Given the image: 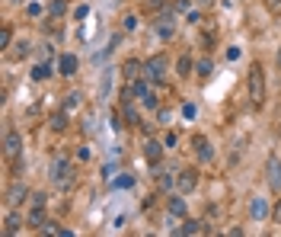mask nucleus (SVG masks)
<instances>
[{
	"label": "nucleus",
	"mask_w": 281,
	"mask_h": 237,
	"mask_svg": "<svg viewBox=\"0 0 281 237\" xmlns=\"http://www.w3.org/2000/svg\"><path fill=\"white\" fill-rule=\"evenodd\" d=\"M246 93H249V103L256 106V109L265 103V74H262L259 64H252L249 77H246Z\"/></svg>",
	"instance_id": "obj_1"
},
{
	"label": "nucleus",
	"mask_w": 281,
	"mask_h": 237,
	"mask_svg": "<svg viewBox=\"0 0 281 237\" xmlns=\"http://www.w3.org/2000/svg\"><path fill=\"white\" fill-rule=\"evenodd\" d=\"M52 183L58 189H70V186H74V163H70L67 157H55V163H52Z\"/></svg>",
	"instance_id": "obj_2"
},
{
	"label": "nucleus",
	"mask_w": 281,
	"mask_h": 237,
	"mask_svg": "<svg viewBox=\"0 0 281 237\" xmlns=\"http://www.w3.org/2000/svg\"><path fill=\"white\" fill-rule=\"evenodd\" d=\"M166 67H169V58H166V55H154L150 61L144 64V80L160 84V80H166Z\"/></svg>",
	"instance_id": "obj_3"
},
{
	"label": "nucleus",
	"mask_w": 281,
	"mask_h": 237,
	"mask_svg": "<svg viewBox=\"0 0 281 237\" xmlns=\"http://www.w3.org/2000/svg\"><path fill=\"white\" fill-rule=\"evenodd\" d=\"M265 183L272 193H281V157L272 154V157L265 160Z\"/></svg>",
	"instance_id": "obj_4"
},
{
	"label": "nucleus",
	"mask_w": 281,
	"mask_h": 237,
	"mask_svg": "<svg viewBox=\"0 0 281 237\" xmlns=\"http://www.w3.org/2000/svg\"><path fill=\"white\" fill-rule=\"evenodd\" d=\"M19 154H22V138L16 128H7L4 132V157L7 160H19Z\"/></svg>",
	"instance_id": "obj_5"
},
{
	"label": "nucleus",
	"mask_w": 281,
	"mask_h": 237,
	"mask_svg": "<svg viewBox=\"0 0 281 237\" xmlns=\"http://www.w3.org/2000/svg\"><path fill=\"white\" fill-rule=\"evenodd\" d=\"M26 196H29V189L22 186L19 180H16V183H10V186H7V193H4V202H7V208H16V205H22V202H26Z\"/></svg>",
	"instance_id": "obj_6"
},
{
	"label": "nucleus",
	"mask_w": 281,
	"mask_h": 237,
	"mask_svg": "<svg viewBox=\"0 0 281 237\" xmlns=\"http://www.w3.org/2000/svg\"><path fill=\"white\" fill-rule=\"evenodd\" d=\"M192 151H195V157H198L201 163H211L214 160V148H211V141H208L205 135H195L192 138Z\"/></svg>",
	"instance_id": "obj_7"
},
{
	"label": "nucleus",
	"mask_w": 281,
	"mask_h": 237,
	"mask_svg": "<svg viewBox=\"0 0 281 237\" xmlns=\"http://www.w3.org/2000/svg\"><path fill=\"white\" fill-rule=\"evenodd\" d=\"M195 186H198V170H195V167L179 170V176H176V189H179V193L186 196V193H192Z\"/></svg>",
	"instance_id": "obj_8"
},
{
	"label": "nucleus",
	"mask_w": 281,
	"mask_h": 237,
	"mask_svg": "<svg viewBox=\"0 0 281 237\" xmlns=\"http://www.w3.org/2000/svg\"><path fill=\"white\" fill-rule=\"evenodd\" d=\"M249 215H252V221H265L268 215H272V208H268V202H265V199L252 196V199H249Z\"/></svg>",
	"instance_id": "obj_9"
},
{
	"label": "nucleus",
	"mask_w": 281,
	"mask_h": 237,
	"mask_svg": "<svg viewBox=\"0 0 281 237\" xmlns=\"http://www.w3.org/2000/svg\"><path fill=\"white\" fill-rule=\"evenodd\" d=\"M77 67H80V61H77V55H61L58 58V74H64V77H74L77 74Z\"/></svg>",
	"instance_id": "obj_10"
},
{
	"label": "nucleus",
	"mask_w": 281,
	"mask_h": 237,
	"mask_svg": "<svg viewBox=\"0 0 281 237\" xmlns=\"http://www.w3.org/2000/svg\"><path fill=\"white\" fill-rule=\"evenodd\" d=\"M121 74H125L128 84H134V80H141V77H144V64H141V61H134V58H128V61L121 64Z\"/></svg>",
	"instance_id": "obj_11"
},
{
	"label": "nucleus",
	"mask_w": 281,
	"mask_h": 237,
	"mask_svg": "<svg viewBox=\"0 0 281 237\" xmlns=\"http://www.w3.org/2000/svg\"><path fill=\"white\" fill-rule=\"evenodd\" d=\"M163 148H166V145H160V141L147 138V141H144V157H147L154 167H157V163H160V157H163Z\"/></svg>",
	"instance_id": "obj_12"
},
{
	"label": "nucleus",
	"mask_w": 281,
	"mask_h": 237,
	"mask_svg": "<svg viewBox=\"0 0 281 237\" xmlns=\"http://www.w3.org/2000/svg\"><path fill=\"white\" fill-rule=\"evenodd\" d=\"M176 170H157V183H160L163 193H169V189H176Z\"/></svg>",
	"instance_id": "obj_13"
},
{
	"label": "nucleus",
	"mask_w": 281,
	"mask_h": 237,
	"mask_svg": "<svg viewBox=\"0 0 281 237\" xmlns=\"http://www.w3.org/2000/svg\"><path fill=\"white\" fill-rule=\"evenodd\" d=\"M182 234H189V237H195V234H208V224L198 221V218H189L186 224H182Z\"/></svg>",
	"instance_id": "obj_14"
},
{
	"label": "nucleus",
	"mask_w": 281,
	"mask_h": 237,
	"mask_svg": "<svg viewBox=\"0 0 281 237\" xmlns=\"http://www.w3.org/2000/svg\"><path fill=\"white\" fill-rule=\"evenodd\" d=\"M19 228H22V218L10 211V215L4 218V234H7V237H13V234H19Z\"/></svg>",
	"instance_id": "obj_15"
},
{
	"label": "nucleus",
	"mask_w": 281,
	"mask_h": 237,
	"mask_svg": "<svg viewBox=\"0 0 281 237\" xmlns=\"http://www.w3.org/2000/svg\"><path fill=\"white\" fill-rule=\"evenodd\" d=\"M157 32H160L163 39H173V32H176V29H173V19H169V13H163L160 19H157Z\"/></svg>",
	"instance_id": "obj_16"
},
{
	"label": "nucleus",
	"mask_w": 281,
	"mask_h": 237,
	"mask_svg": "<svg viewBox=\"0 0 281 237\" xmlns=\"http://www.w3.org/2000/svg\"><path fill=\"white\" fill-rule=\"evenodd\" d=\"M45 221H48V218H45V205H32V211H29V224H32L35 231H39Z\"/></svg>",
	"instance_id": "obj_17"
},
{
	"label": "nucleus",
	"mask_w": 281,
	"mask_h": 237,
	"mask_svg": "<svg viewBox=\"0 0 281 237\" xmlns=\"http://www.w3.org/2000/svg\"><path fill=\"white\" fill-rule=\"evenodd\" d=\"M195 74H198L201 80H208V77L214 74V61H211V58H201V61L195 64Z\"/></svg>",
	"instance_id": "obj_18"
},
{
	"label": "nucleus",
	"mask_w": 281,
	"mask_h": 237,
	"mask_svg": "<svg viewBox=\"0 0 281 237\" xmlns=\"http://www.w3.org/2000/svg\"><path fill=\"white\" fill-rule=\"evenodd\" d=\"M80 103H83V93H77V90H70V93H64V109H67V112H74V109H80Z\"/></svg>",
	"instance_id": "obj_19"
},
{
	"label": "nucleus",
	"mask_w": 281,
	"mask_h": 237,
	"mask_svg": "<svg viewBox=\"0 0 281 237\" xmlns=\"http://www.w3.org/2000/svg\"><path fill=\"white\" fill-rule=\"evenodd\" d=\"M176 74H179V77H189V74H192V58H189V55H179V61H176Z\"/></svg>",
	"instance_id": "obj_20"
},
{
	"label": "nucleus",
	"mask_w": 281,
	"mask_h": 237,
	"mask_svg": "<svg viewBox=\"0 0 281 237\" xmlns=\"http://www.w3.org/2000/svg\"><path fill=\"white\" fill-rule=\"evenodd\" d=\"M48 122H52L55 132H64V128H67V109H64V112H55L52 118H48Z\"/></svg>",
	"instance_id": "obj_21"
},
{
	"label": "nucleus",
	"mask_w": 281,
	"mask_h": 237,
	"mask_svg": "<svg viewBox=\"0 0 281 237\" xmlns=\"http://www.w3.org/2000/svg\"><path fill=\"white\" fill-rule=\"evenodd\" d=\"M48 77H52V64H35L32 67V80H48Z\"/></svg>",
	"instance_id": "obj_22"
},
{
	"label": "nucleus",
	"mask_w": 281,
	"mask_h": 237,
	"mask_svg": "<svg viewBox=\"0 0 281 237\" xmlns=\"http://www.w3.org/2000/svg\"><path fill=\"white\" fill-rule=\"evenodd\" d=\"M166 208H169V215H179V218L186 215V202H182V199H176V196L166 202Z\"/></svg>",
	"instance_id": "obj_23"
},
{
	"label": "nucleus",
	"mask_w": 281,
	"mask_h": 237,
	"mask_svg": "<svg viewBox=\"0 0 281 237\" xmlns=\"http://www.w3.org/2000/svg\"><path fill=\"white\" fill-rule=\"evenodd\" d=\"M26 55H29V42H16V49H10V58H13V61H22Z\"/></svg>",
	"instance_id": "obj_24"
},
{
	"label": "nucleus",
	"mask_w": 281,
	"mask_h": 237,
	"mask_svg": "<svg viewBox=\"0 0 281 237\" xmlns=\"http://www.w3.org/2000/svg\"><path fill=\"white\" fill-rule=\"evenodd\" d=\"M64 0H52V4H48V16H55V19H61V16H64Z\"/></svg>",
	"instance_id": "obj_25"
},
{
	"label": "nucleus",
	"mask_w": 281,
	"mask_h": 237,
	"mask_svg": "<svg viewBox=\"0 0 281 237\" xmlns=\"http://www.w3.org/2000/svg\"><path fill=\"white\" fill-rule=\"evenodd\" d=\"M121 115L128 118V125H138V109H134L131 103H121Z\"/></svg>",
	"instance_id": "obj_26"
},
{
	"label": "nucleus",
	"mask_w": 281,
	"mask_h": 237,
	"mask_svg": "<svg viewBox=\"0 0 281 237\" xmlns=\"http://www.w3.org/2000/svg\"><path fill=\"white\" fill-rule=\"evenodd\" d=\"M10 45H13V29H10V26H4V29H0V49H10Z\"/></svg>",
	"instance_id": "obj_27"
},
{
	"label": "nucleus",
	"mask_w": 281,
	"mask_h": 237,
	"mask_svg": "<svg viewBox=\"0 0 281 237\" xmlns=\"http://www.w3.org/2000/svg\"><path fill=\"white\" fill-rule=\"evenodd\" d=\"M112 186H115V189H131V186H134V176H131V173H125V176H115V180H112Z\"/></svg>",
	"instance_id": "obj_28"
},
{
	"label": "nucleus",
	"mask_w": 281,
	"mask_h": 237,
	"mask_svg": "<svg viewBox=\"0 0 281 237\" xmlns=\"http://www.w3.org/2000/svg\"><path fill=\"white\" fill-rule=\"evenodd\" d=\"M198 45H201L205 52H211V49H214V32H205V35H198Z\"/></svg>",
	"instance_id": "obj_29"
},
{
	"label": "nucleus",
	"mask_w": 281,
	"mask_h": 237,
	"mask_svg": "<svg viewBox=\"0 0 281 237\" xmlns=\"http://www.w3.org/2000/svg\"><path fill=\"white\" fill-rule=\"evenodd\" d=\"M39 234H58V228H55V221H45L42 228H39Z\"/></svg>",
	"instance_id": "obj_30"
},
{
	"label": "nucleus",
	"mask_w": 281,
	"mask_h": 237,
	"mask_svg": "<svg viewBox=\"0 0 281 237\" xmlns=\"http://www.w3.org/2000/svg\"><path fill=\"white\" fill-rule=\"evenodd\" d=\"M26 13H29V16H42V13H45V10H42L39 4H29V7H26Z\"/></svg>",
	"instance_id": "obj_31"
},
{
	"label": "nucleus",
	"mask_w": 281,
	"mask_h": 237,
	"mask_svg": "<svg viewBox=\"0 0 281 237\" xmlns=\"http://www.w3.org/2000/svg\"><path fill=\"white\" fill-rule=\"evenodd\" d=\"M29 202H32V205H45L48 199H45V193H32V199H29Z\"/></svg>",
	"instance_id": "obj_32"
},
{
	"label": "nucleus",
	"mask_w": 281,
	"mask_h": 237,
	"mask_svg": "<svg viewBox=\"0 0 281 237\" xmlns=\"http://www.w3.org/2000/svg\"><path fill=\"white\" fill-rule=\"evenodd\" d=\"M272 221H275V224H281V199H278L275 208H272Z\"/></svg>",
	"instance_id": "obj_33"
},
{
	"label": "nucleus",
	"mask_w": 281,
	"mask_h": 237,
	"mask_svg": "<svg viewBox=\"0 0 281 237\" xmlns=\"http://www.w3.org/2000/svg\"><path fill=\"white\" fill-rule=\"evenodd\" d=\"M176 141H179V138H176V132H169V135L163 138V145H166V148H176Z\"/></svg>",
	"instance_id": "obj_34"
},
{
	"label": "nucleus",
	"mask_w": 281,
	"mask_h": 237,
	"mask_svg": "<svg viewBox=\"0 0 281 237\" xmlns=\"http://www.w3.org/2000/svg\"><path fill=\"white\" fill-rule=\"evenodd\" d=\"M134 26H138V16H125V32H131Z\"/></svg>",
	"instance_id": "obj_35"
},
{
	"label": "nucleus",
	"mask_w": 281,
	"mask_h": 237,
	"mask_svg": "<svg viewBox=\"0 0 281 237\" xmlns=\"http://www.w3.org/2000/svg\"><path fill=\"white\" fill-rule=\"evenodd\" d=\"M265 7L272 10V13H278V10H281V0H265Z\"/></svg>",
	"instance_id": "obj_36"
},
{
	"label": "nucleus",
	"mask_w": 281,
	"mask_h": 237,
	"mask_svg": "<svg viewBox=\"0 0 281 237\" xmlns=\"http://www.w3.org/2000/svg\"><path fill=\"white\" fill-rule=\"evenodd\" d=\"M87 13H90V7H77V10H74V16H77V19H83Z\"/></svg>",
	"instance_id": "obj_37"
},
{
	"label": "nucleus",
	"mask_w": 281,
	"mask_h": 237,
	"mask_svg": "<svg viewBox=\"0 0 281 237\" xmlns=\"http://www.w3.org/2000/svg\"><path fill=\"white\" fill-rule=\"evenodd\" d=\"M147 10H163V0H147Z\"/></svg>",
	"instance_id": "obj_38"
},
{
	"label": "nucleus",
	"mask_w": 281,
	"mask_h": 237,
	"mask_svg": "<svg viewBox=\"0 0 281 237\" xmlns=\"http://www.w3.org/2000/svg\"><path fill=\"white\" fill-rule=\"evenodd\" d=\"M240 58V49H227V61H237Z\"/></svg>",
	"instance_id": "obj_39"
},
{
	"label": "nucleus",
	"mask_w": 281,
	"mask_h": 237,
	"mask_svg": "<svg viewBox=\"0 0 281 237\" xmlns=\"http://www.w3.org/2000/svg\"><path fill=\"white\" fill-rule=\"evenodd\" d=\"M182 115H186V118H195V106H182Z\"/></svg>",
	"instance_id": "obj_40"
},
{
	"label": "nucleus",
	"mask_w": 281,
	"mask_h": 237,
	"mask_svg": "<svg viewBox=\"0 0 281 237\" xmlns=\"http://www.w3.org/2000/svg\"><path fill=\"white\" fill-rule=\"evenodd\" d=\"M195 4H198V7H211L214 0H195Z\"/></svg>",
	"instance_id": "obj_41"
},
{
	"label": "nucleus",
	"mask_w": 281,
	"mask_h": 237,
	"mask_svg": "<svg viewBox=\"0 0 281 237\" xmlns=\"http://www.w3.org/2000/svg\"><path fill=\"white\" fill-rule=\"evenodd\" d=\"M275 61H278V70H281V49H278V58H275Z\"/></svg>",
	"instance_id": "obj_42"
}]
</instances>
